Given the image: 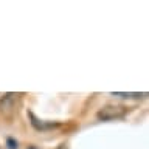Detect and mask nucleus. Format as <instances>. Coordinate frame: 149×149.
Returning a JSON list of instances; mask_svg holds the SVG:
<instances>
[{
  "label": "nucleus",
  "mask_w": 149,
  "mask_h": 149,
  "mask_svg": "<svg viewBox=\"0 0 149 149\" xmlns=\"http://www.w3.org/2000/svg\"><path fill=\"white\" fill-rule=\"evenodd\" d=\"M126 112H127V109H126V107H121V106H106L98 112V118L102 120V121L116 120V118L124 116Z\"/></svg>",
  "instance_id": "nucleus-1"
},
{
  "label": "nucleus",
  "mask_w": 149,
  "mask_h": 149,
  "mask_svg": "<svg viewBox=\"0 0 149 149\" xmlns=\"http://www.w3.org/2000/svg\"><path fill=\"white\" fill-rule=\"evenodd\" d=\"M30 116H31V124L34 126L36 129H39V130H44V129H48V127H53V126H58V124H51V123H44V121H39V120H36L34 118V115L33 113H30Z\"/></svg>",
  "instance_id": "nucleus-2"
},
{
  "label": "nucleus",
  "mask_w": 149,
  "mask_h": 149,
  "mask_svg": "<svg viewBox=\"0 0 149 149\" xmlns=\"http://www.w3.org/2000/svg\"><path fill=\"white\" fill-rule=\"evenodd\" d=\"M11 96H13V95H5L3 100L0 101V110H2V112H6V110H9V109L13 107V104H11V100H13V98H11Z\"/></svg>",
  "instance_id": "nucleus-3"
},
{
  "label": "nucleus",
  "mask_w": 149,
  "mask_h": 149,
  "mask_svg": "<svg viewBox=\"0 0 149 149\" xmlns=\"http://www.w3.org/2000/svg\"><path fill=\"white\" fill-rule=\"evenodd\" d=\"M113 96H118V98H140V96H146V93H120V92H113L112 93Z\"/></svg>",
  "instance_id": "nucleus-4"
},
{
  "label": "nucleus",
  "mask_w": 149,
  "mask_h": 149,
  "mask_svg": "<svg viewBox=\"0 0 149 149\" xmlns=\"http://www.w3.org/2000/svg\"><path fill=\"white\" fill-rule=\"evenodd\" d=\"M6 144H8V149H17V141H16V140H13V138H8Z\"/></svg>",
  "instance_id": "nucleus-5"
},
{
  "label": "nucleus",
  "mask_w": 149,
  "mask_h": 149,
  "mask_svg": "<svg viewBox=\"0 0 149 149\" xmlns=\"http://www.w3.org/2000/svg\"><path fill=\"white\" fill-rule=\"evenodd\" d=\"M28 149H37L36 146H30V148H28Z\"/></svg>",
  "instance_id": "nucleus-6"
}]
</instances>
